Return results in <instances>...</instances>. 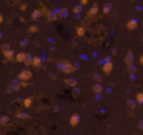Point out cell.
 Here are the masks:
<instances>
[{"label":"cell","instance_id":"e0dca14e","mask_svg":"<svg viewBox=\"0 0 143 135\" xmlns=\"http://www.w3.org/2000/svg\"><path fill=\"white\" fill-rule=\"evenodd\" d=\"M73 88H74L72 90V95L73 98H74V99H77L80 96L81 94V91L79 88H77L76 87Z\"/></svg>","mask_w":143,"mask_h":135},{"label":"cell","instance_id":"30bf717a","mask_svg":"<svg viewBox=\"0 0 143 135\" xmlns=\"http://www.w3.org/2000/svg\"><path fill=\"white\" fill-rule=\"evenodd\" d=\"M46 16H47L48 20L49 21H51V22L56 21L58 20V15L52 11H48Z\"/></svg>","mask_w":143,"mask_h":135},{"label":"cell","instance_id":"44dd1931","mask_svg":"<svg viewBox=\"0 0 143 135\" xmlns=\"http://www.w3.org/2000/svg\"><path fill=\"white\" fill-rule=\"evenodd\" d=\"M25 56V53L21 52L18 53L16 56V60L18 63H22L24 61Z\"/></svg>","mask_w":143,"mask_h":135},{"label":"cell","instance_id":"4316f807","mask_svg":"<svg viewBox=\"0 0 143 135\" xmlns=\"http://www.w3.org/2000/svg\"><path fill=\"white\" fill-rule=\"evenodd\" d=\"M10 48H11L10 44L7 43L6 42V43L3 44L1 46V47H0V49H1V50L2 52H6L7 50H8L10 49Z\"/></svg>","mask_w":143,"mask_h":135},{"label":"cell","instance_id":"836d02e7","mask_svg":"<svg viewBox=\"0 0 143 135\" xmlns=\"http://www.w3.org/2000/svg\"><path fill=\"white\" fill-rule=\"evenodd\" d=\"M63 61H59V62H58V63L57 64V68H58L59 70H61V69H62V67H63Z\"/></svg>","mask_w":143,"mask_h":135},{"label":"cell","instance_id":"9a60e30c","mask_svg":"<svg viewBox=\"0 0 143 135\" xmlns=\"http://www.w3.org/2000/svg\"><path fill=\"white\" fill-rule=\"evenodd\" d=\"M41 16V12L38 9L35 10L32 14V18L34 21L38 20Z\"/></svg>","mask_w":143,"mask_h":135},{"label":"cell","instance_id":"7402d4cb","mask_svg":"<svg viewBox=\"0 0 143 135\" xmlns=\"http://www.w3.org/2000/svg\"><path fill=\"white\" fill-rule=\"evenodd\" d=\"M10 120V118L6 115H2L0 117V124L1 125H5L7 123H8Z\"/></svg>","mask_w":143,"mask_h":135},{"label":"cell","instance_id":"7a4b0ae2","mask_svg":"<svg viewBox=\"0 0 143 135\" xmlns=\"http://www.w3.org/2000/svg\"><path fill=\"white\" fill-rule=\"evenodd\" d=\"M33 76V73L29 70H27V69H25V70H22L18 75V78L21 80L26 81L32 78Z\"/></svg>","mask_w":143,"mask_h":135},{"label":"cell","instance_id":"7c38bea8","mask_svg":"<svg viewBox=\"0 0 143 135\" xmlns=\"http://www.w3.org/2000/svg\"><path fill=\"white\" fill-rule=\"evenodd\" d=\"M3 54L5 58L9 60L13 59L14 56V52L11 49H9L8 50L3 52Z\"/></svg>","mask_w":143,"mask_h":135},{"label":"cell","instance_id":"2e32d148","mask_svg":"<svg viewBox=\"0 0 143 135\" xmlns=\"http://www.w3.org/2000/svg\"><path fill=\"white\" fill-rule=\"evenodd\" d=\"M16 117L21 119H28L31 117V115L26 112H19L17 113Z\"/></svg>","mask_w":143,"mask_h":135},{"label":"cell","instance_id":"1f68e13d","mask_svg":"<svg viewBox=\"0 0 143 135\" xmlns=\"http://www.w3.org/2000/svg\"><path fill=\"white\" fill-rule=\"evenodd\" d=\"M27 7H28V5H27L26 3H23V4H22L20 6V10L21 11H24L26 10Z\"/></svg>","mask_w":143,"mask_h":135},{"label":"cell","instance_id":"d4e9b609","mask_svg":"<svg viewBox=\"0 0 143 135\" xmlns=\"http://www.w3.org/2000/svg\"><path fill=\"white\" fill-rule=\"evenodd\" d=\"M24 106L25 108H29L32 105L33 103V101L32 99L30 98H26L24 100Z\"/></svg>","mask_w":143,"mask_h":135},{"label":"cell","instance_id":"5b68a950","mask_svg":"<svg viewBox=\"0 0 143 135\" xmlns=\"http://www.w3.org/2000/svg\"><path fill=\"white\" fill-rule=\"evenodd\" d=\"M79 121V116L78 114H74L72 115V116L71 117L70 121H69V123L71 126L75 127L78 126Z\"/></svg>","mask_w":143,"mask_h":135},{"label":"cell","instance_id":"277c9868","mask_svg":"<svg viewBox=\"0 0 143 135\" xmlns=\"http://www.w3.org/2000/svg\"><path fill=\"white\" fill-rule=\"evenodd\" d=\"M113 69V63L111 61L106 62L102 67L103 72L106 74H109Z\"/></svg>","mask_w":143,"mask_h":135},{"label":"cell","instance_id":"9c48e42d","mask_svg":"<svg viewBox=\"0 0 143 135\" xmlns=\"http://www.w3.org/2000/svg\"><path fill=\"white\" fill-rule=\"evenodd\" d=\"M33 60V57L30 53L25 54V59L23 62H24V64L26 65V66H30L31 65H32Z\"/></svg>","mask_w":143,"mask_h":135},{"label":"cell","instance_id":"5bb4252c","mask_svg":"<svg viewBox=\"0 0 143 135\" xmlns=\"http://www.w3.org/2000/svg\"><path fill=\"white\" fill-rule=\"evenodd\" d=\"M59 17L61 18H66L69 15L68 11L67 8L65 7H63L61 8L59 11Z\"/></svg>","mask_w":143,"mask_h":135},{"label":"cell","instance_id":"4fadbf2b","mask_svg":"<svg viewBox=\"0 0 143 135\" xmlns=\"http://www.w3.org/2000/svg\"><path fill=\"white\" fill-rule=\"evenodd\" d=\"M92 91L95 93H100L103 91V87L101 84L96 83L92 87Z\"/></svg>","mask_w":143,"mask_h":135},{"label":"cell","instance_id":"d6986e66","mask_svg":"<svg viewBox=\"0 0 143 135\" xmlns=\"http://www.w3.org/2000/svg\"><path fill=\"white\" fill-rule=\"evenodd\" d=\"M32 65L35 68H39L41 65V61L39 57L34 56L33 57Z\"/></svg>","mask_w":143,"mask_h":135},{"label":"cell","instance_id":"8d00e7d4","mask_svg":"<svg viewBox=\"0 0 143 135\" xmlns=\"http://www.w3.org/2000/svg\"><path fill=\"white\" fill-rule=\"evenodd\" d=\"M112 53H113V55H116V53H117L116 49H113V50H112Z\"/></svg>","mask_w":143,"mask_h":135},{"label":"cell","instance_id":"ffe728a7","mask_svg":"<svg viewBox=\"0 0 143 135\" xmlns=\"http://www.w3.org/2000/svg\"><path fill=\"white\" fill-rule=\"evenodd\" d=\"M126 105L130 110H134L136 107V104L134 99L129 98L127 100Z\"/></svg>","mask_w":143,"mask_h":135},{"label":"cell","instance_id":"ba28073f","mask_svg":"<svg viewBox=\"0 0 143 135\" xmlns=\"http://www.w3.org/2000/svg\"><path fill=\"white\" fill-rule=\"evenodd\" d=\"M63 82L66 84L67 86L71 87H75L77 86V84H78L77 81L73 78L64 79Z\"/></svg>","mask_w":143,"mask_h":135},{"label":"cell","instance_id":"d590c367","mask_svg":"<svg viewBox=\"0 0 143 135\" xmlns=\"http://www.w3.org/2000/svg\"><path fill=\"white\" fill-rule=\"evenodd\" d=\"M139 62L140 63L143 65V55H141L140 57V59H139Z\"/></svg>","mask_w":143,"mask_h":135},{"label":"cell","instance_id":"e575fe53","mask_svg":"<svg viewBox=\"0 0 143 135\" xmlns=\"http://www.w3.org/2000/svg\"><path fill=\"white\" fill-rule=\"evenodd\" d=\"M20 85H18V84H17L16 85V86H15L14 88V90L15 91H18L19 89H20Z\"/></svg>","mask_w":143,"mask_h":135},{"label":"cell","instance_id":"3957f363","mask_svg":"<svg viewBox=\"0 0 143 135\" xmlns=\"http://www.w3.org/2000/svg\"><path fill=\"white\" fill-rule=\"evenodd\" d=\"M134 60V56L133 52L130 49L127 50L126 54L124 57V61L126 64H132Z\"/></svg>","mask_w":143,"mask_h":135},{"label":"cell","instance_id":"ab89813d","mask_svg":"<svg viewBox=\"0 0 143 135\" xmlns=\"http://www.w3.org/2000/svg\"><path fill=\"white\" fill-rule=\"evenodd\" d=\"M130 1H133V2H134V1H136V0H130Z\"/></svg>","mask_w":143,"mask_h":135},{"label":"cell","instance_id":"ac0fdd59","mask_svg":"<svg viewBox=\"0 0 143 135\" xmlns=\"http://www.w3.org/2000/svg\"><path fill=\"white\" fill-rule=\"evenodd\" d=\"M112 7H113V5L110 2H107L105 5V6H103V9H102V12L104 14L107 15L110 13L111 11Z\"/></svg>","mask_w":143,"mask_h":135},{"label":"cell","instance_id":"4dcf8cb0","mask_svg":"<svg viewBox=\"0 0 143 135\" xmlns=\"http://www.w3.org/2000/svg\"><path fill=\"white\" fill-rule=\"evenodd\" d=\"M20 45L22 47H25L28 45V41L22 40L20 42Z\"/></svg>","mask_w":143,"mask_h":135},{"label":"cell","instance_id":"f546056e","mask_svg":"<svg viewBox=\"0 0 143 135\" xmlns=\"http://www.w3.org/2000/svg\"><path fill=\"white\" fill-rule=\"evenodd\" d=\"M138 127L139 130L143 131V119H141V120H140L139 121Z\"/></svg>","mask_w":143,"mask_h":135},{"label":"cell","instance_id":"74e56055","mask_svg":"<svg viewBox=\"0 0 143 135\" xmlns=\"http://www.w3.org/2000/svg\"><path fill=\"white\" fill-rule=\"evenodd\" d=\"M3 21V17L2 16V15L0 14V24H1Z\"/></svg>","mask_w":143,"mask_h":135},{"label":"cell","instance_id":"f1b7e54d","mask_svg":"<svg viewBox=\"0 0 143 135\" xmlns=\"http://www.w3.org/2000/svg\"><path fill=\"white\" fill-rule=\"evenodd\" d=\"M136 99L139 103H143V93H137L136 95Z\"/></svg>","mask_w":143,"mask_h":135},{"label":"cell","instance_id":"603a6c76","mask_svg":"<svg viewBox=\"0 0 143 135\" xmlns=\"http://www.w3.org/2000/svg\"><path fill=\"white\" fill-rule=\"evenodd\" d=\"M85 30L82 26L78 27L76 29V33L77 36L79 37H82L85 34Z\"/></svg>","mask_w":143,"mask_h":135},{"label":"cell","instance_id":"60d3db41","mask_svg":"<svg viewBox=\"0 0 143 135\" xmlns=\"http://www.w3.org/2000/svg\"><path fill=\"white\" fill-rule=\"evenodd\" d=\"M141 40H142V41H143V36H142V38H141Z\"/></svg>","mask_w":143,"mask_h":135},{"label":"cell","instance_id":"8fae6325","mask_svg":"<svg viewBox=\"0 0 143 135\" xmlns=\"http://www.w3.org/2000/svg\"><path fill=\"white\" fill-rule=\"evenodd\" d=\"M126 70L129 74H134L135 73H136L138 71V69L136 67L132 64H127L126 65Z\"/></svg>","mask_w":143,"mask_h":135},{"label":"cell","instance_id":"52a82bcc","mask_svg":"<svg viewBox=\"0 0 143 135\" xmlns=\"http://www.w3.org/2000/svg\"><path fill=\"white\" fill-rule=\"evenodd\" d=\"M138 27V22L135 20H131L127 22L126 28L129 30H135Z\"/></svg>","mask_w":143,"mask_h":135},{"label":"cell","instance_id":"d6a6232c","mask_svg":"<svg viewBox=\"0 0 143 135\" xmlns=\"http://www.w3.org/2000/svg\"><path fill=\"white\" fill-rule=\"evenodd\" d=\"M88 2H89V0H80V5H82L83 6L87 5Z\"/></svg>","mask_w":143,"mask_h":135},{"label":"cell","instance_id":"484cf974","mask_svg":"<svg viewBox=\"0 0 143 135\" xmlns=\"http://www.w3.org/2000/svg\"><path fill=\"white\" fill-rule=\"evenodd\" d=\"M83 7L82 5L80 4L78 5H77L73 9V12L76 14H79L83 11Z\"/></svg>","mask_w":143,"mask_h":135},{"label":"cell","instance_id":"8992f818","mask_svg":"<svg viewBox=\"0 0 143 135\" xmlns=\"http://www.w3.org/2000/svg\"><path fill=\"white\" fill-rule=\"evenodd\" d=\"M98 11H99V7L98 6V5L96 4V3H94L93 6L88 10V12L87 13V15L89 16H95V15H96L98 13Z\"/></svg>","mask_w":143,"mask_h":135},{"label":"cell","instance_id":"6da1fadb","mask_svg":"<svg viewBox=\"0 0 143 135\" xmlns=\"http://www.w3.org/2000/svg\"><path fill=\"white\" fill-rule=\"evenodd\" d=\"M63 67L61 70V72L66 73V74H70V73L75 72V68L70 61L67 60H63Z\"/></svg>","mask_w":143,"mask_h":135},{"label":"cell","instance_id":"cb8c5ba5","mask_svg":"<svg viewBox=\"0 0 143 135\" xmlns=\"http://www.w3.org/2000/svg\"><path fill=\"white\" fill-rule=\"evenodd\" d=\"M92 79L96 83H101L102 82L103 78L102 77L98 74H94L92 76Z\"/></svg>","mask_w":143,"mask_h":135},{"label":"cell","instance_id":"f35d334b","mask_svg":"<svg viewBox=\"0 0 143 135\" xmlns=\"http://www.w3.org/2000/svg\"><path fill=\"white\" fill-rule=\"evenodd\" d=\"M2 37V33L1 32H0V37Z\"/></svg>","mask_w":143,"mask_h":135},{"label":"cell","instance_id":"83f0119b","mask_svg":"<svg viewBox=\"0 0 143 135\" xmlns=\"http://www.w3.org/2000/svg\"><path fill=\"white\" fill-rule=\"evenodd\" d=\"M28 30H29V32L30 33H35L38 31L39 28H38V27L36 26L33 25V26H31L30 27Z\"/></svg>","mask_w":143,"mask_h":135}]
</instances>
